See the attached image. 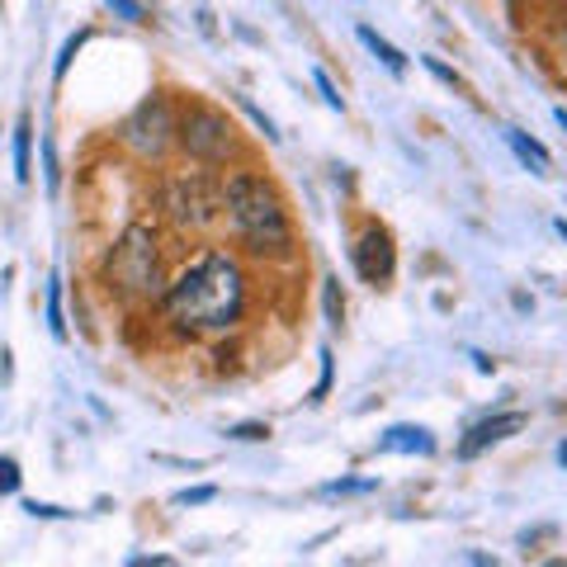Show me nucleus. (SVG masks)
<instances>
[{"mask_svg": "<svg viewBox=\"0 0 567 567\" xmlns=\"http://www.w3.org/2000/svg\"><path fill=\"white\" fill-rule=\"evenodd\" d=\"M246 308V279L237 260L208 251L166 289V312L189 331H227Z\"/></svg>", "mask_w": 567, "mask_h": 567, "instance_id": "obj_1", "label": "nucleus"}, {"mask_svg": "<svg viewBox=\"0 0 567 567\" xmlns=\"http://www.w3.org/2000/svg\"><path fill=\"white\" fill-rule=\"evenodd\" d=\"M223 199H227V213H233V227L246 241V251L275 256V260H284L293 251V233H289V218H284V204L260 175H246V171L233 175Z\"/></svg>", "mask_w": 567, "mask_h": 567, "instance_id": "obj_2", "label": "nucleus"}, {"mask_svg": "<svg viewBox=\"0 0 567 567\" xmlns=\"http://www.w3.org/2000/svg\"><path fill=\"white\" fill-rule=\"evenodd\" d=\"M110 289L152 293L156 289V237L152 227H128L110 256Z\"/></svg>", "mask_w": 567, "mask_h": 567, "instance_id": "obj_3", "label": "nucleus"}, {"mask_svg": "<svg viewBox=\"0 0 567 567\" xmlns=\"http://www.w3.org/2000/svg\"><path fill=\"white\" fill-rule=\"evenodd\" d=\"M175 137L199 162H227V152H233V123L218 110H208V104H189L181 123H175Z\"/></svg>", "mask_w": 567, "mask_h": 567, "instance_id": "obj_4", "label": "nucleus"}, {"mask_svg": "<svg viewBox=\"0 0 567 567\" xmlns=\"http://www.w3.org/2000/svg\"><path fill=\"white\" fill-rule=\"evenodd\" d=\"M123 142H128L137 156H147V162L166 156V147L175 142V118H171L166 95H152V100H142V104H137L133 118L123 123Z\"/></svg>", "mask_w": 567, "mask_h": 567, "instance_id": "obj_5", "label": "nucleus"}, {"mask_svg": "<svg viewBox=\"0 0 567 567\" xmlns=\"http://www.w3.org/2000/svg\"><path fill=\"white\" fill-rule=\"evenodd\" d=\"M393 265H398V251H393V237H388V227L379 223H369L360 241H354V270H360L369 284H388L393 279Z\"/></svg>", "mask_w": 567, "mask_h": 567, "instance_id": "obj_6", "label": "nucleus"}, {"mask_svg": "<svg viewBox=\"0 0 567 567\" xmlns=\"http://www.w3.org/2000/svg\"><path fill=\"white\" fill-rule=\"evenodd\" d=\"M166 208L175 223H189V227H204L213 213H218V189L204 185V181H175L166 194Z\"/></svg>", "mask_w": 567, "mask_h": 567, "instance_id": "obj_7", "label": "nucleus"}, {"mask_svg": "<svg viewBox=\"0 0 567 567\" xmlns=\"http://www.w3.org/2000/svg\"><path fill=\"white\" fill-rule=\"evenodd\" d=\"M525 421H529L525 412H496V416H487V421H477L473 431L464 435V445H458V458H477L483 450L502 445V440H511V435H520Z\"/></svg>", "mask_w": 567, "mask_h": 567, "instance_id": "obj_8", "label": "nucleus"}, {"mask_svg": "<svg viewBox=\"0 0 567 567\" xmlns=\"http://www.w3.org/2000/svg\"><path fill=\"white\" fill-rule=\"evenodd\" d=\"M383 454H435V435L425 425H388L379 435Z\"/></svg>", "mask_w": 567, "mask_h": 567, "instance_id": "obj_9", "label": "nucleus"}, {"mask_svg": "<svg viewBox=\"0 0 567 567\" xmlns=\"http://www.w3.org/2000/svg\"><path fill=\"white\" fill-rule=\"evenodd\" d=\"M506 142H511V152H516L520 162H525L529 171H535V175H548V152H544V147H539V142L529 137V133H520V128H506Z\"/></svg>", "mask_w": 567, "mask_h": 567, "instance_id": "obj_10", "label": "nucleus"}, {"mask_svg": "<svg viewBox=\"0 0 567 567\" xmlns=\"http://www.w3.org/2000/svg\"><path fill=\"white\" fill-rule=\"evenodd\" d=\"M360 43L369 48V52H374V58L388 66V71H393V76H402V71H406V58H402V52L393 48V43H388L383 39V33L379 29H369V24H360Z\"/></svg>", "mask_w": 567, "mask_h": 567, "instance_id": "obj_11", "label": "nucleus"}, {"mask_svg": "<svg viewBox=\"0 0 567 567\" xmlns=\"http://www.w3.org/2000/svg\"><path fill=\"white\" fill-rule=\"evenodd\" d=\"M29 147H33V123H29V114H20V123H14V181H20V185L33 181Z\"/></svg>", "mask_w": 567, "mask_h": 567, "instance_id": "obj_12", "label": "nucleus"}, {"mask_svg": "<svg viewBox=\"0 0 567 567\" xmlns=\"http://www.w3.org/2000/svg\"><path fill=\"white\" fill-rule=\"evenodd\" d=\"M48 331L58 336V341H66V322H62V279H58V275L48 279Z\"/></svg>", "mask_w": 567, "mask_h": 567, "instance_id": "obj_13", "label": "nucleus"}, {"mask_svg": "<svg viewBox=\"0 0 567 567\" xmlns=\"http://www.w3.org/2000/svg\"><path fill=\"white\" fill-rule=\"evenodd\" d=\"M322 303H327V322L341 327L346 322V298H341V279H327L322 284Z\"/></svg>", "mask_w": 567, "mask_h": 567, "instance_id": "obj_14", "label": "nucleus"}, {"mask_svg": "<svg viewBox=\"0 0 567 567\" xmlns=\"http://www.w3.org/2000/svg\"><path fill=\"white\" fill-rule=\"evenodd\" d=\"M20 492V458L0 454V496H14Z\"/></svg>", "mask_w": 567, "mask_h": 567, "instance_id": "obj_15", "label": "nucleus"}, {"mask_svg": "<svg viewBox=\"0 0 567 567\" xmlns=\"http://www.w3.org/2000/svg\"><path fill=\"white\" fill-rule=\"evenodd\" d=\"M379 483L374 477H364V483H354V477H341V483H327L322 496H360V492H374Z\"/></svg>", "mask_w": 567, "mask_h": 567, "instance_id": "obj_16", "label": "nucleus"}, {"mask_svg": "<svg viewBox=\"0 0 567 567\" xmlns=\"http://www.w3.org/2000/svg\"><path fill=\"white\" fill-rule=\"evenodd\" d=\"M227 435L241 440V445H256V440H270V425H265V421H241V425H233Z\"/></svg>", "mask_w": 567, "mask_h": 567, "instance_id": "obj_17", "label": "nucleus"}, {"mask_svg": "<svg viewBox=\"0 0 567 567\" xmlns=\"http://www.w3.org/2000/svg\"><path fill=\"white\" fill-rule=\"evenodd\" d=\"M218 496V487H185V492H175V506H204Z\"/></svg>", "mask_w": 567, "mask_h": 567, "instance_id": "obj_18", "label": "nucleus"}, {"mask_svg": "<svg viewBox=\"0 0 567 567\" xmlns=\"http://www.w3.org/2000/svg\"><path fill=\"white\" fill-rule=\"evenodd\" d=\"M24 511L33 520H66L71 511H62V506H52V502H24Z\"/></svg>", "mask_w": 567, "mask_h": 567, "instance_id": "obj_19", "label": "nucleus"}, {"mask_svg": "<svg viewBox=\"0 0 567 567\" xmlns=\"http://www.w3.org/2000/svg\"><path fill=\"white\" fill-rule=\"evenodd\" d=\"M312 81H317V91H322V100L331 104V110H346V100H341V91H336V85H331L327 71H312Z\"/></svg>", "mask_w": 567, "mask_h": 567, "instance_id": "obj_20", "label": "nucleus"}, {"mask_svg": "<svg viewBox=\"0 0 567 567\" xmlns=\"http://www.w3.org/2000/svg\"><path fill=\"white\" fill-rule=\"evenodd\" d=\"M104 6L118 10L128 24H142V20H147V14H142V0H104Z\"/></svg>", "mask_w": 567, "mask_h": 567, "instance_id": "obj_21", "label": "nucleus"}, {"mask_svg": "<svg viewBox=\"0 0 567 567\" xmlns=\"http://www.w3.org/2000/svg\"><path fill=\"white\" fill-rule=\"evenodd\" d=\"M81 43H85V33H76V39H66V48H62V58H58V81L66 76V66H71V58L81 52Z\"/></svg>", "mask_w": 567, "mask_h": 567, "instance_id": "obj_22", "label": "nucleus"}, {"mask_svg": "<svg viewBox=\"0 0 567 567\" xmlns=\"http://www.w3.org/2000/svg\"><path fill=\"white\" fill-rule=\"evenodd\" d=\"M327 388H331V350H322V379H317V388H312V402H322Z\"/></svg>", "mask_w": 567, "mask_h": 567, "instance_id": "obj_23", "label": "nucleus"}, {"mask_svg": "<svg viewBox=\"0 0 567 567\" xmlns=\"http://www.w3.org/2000/svg\"><path fill=\"white\" fill-rule=\"evenodd\" d=\"M123 567H175V558H166V554H137V558H128Z\"/></svg>", "mask_w": 567, "mask_h": 567, "instance_id": "obj_24", "label": "nucleus"}, {"mask_svg": "<svg viewBox=\"0 0 567 567\" xmlns=\"http://www.w3.org/2000/svg\"><path fill=\"white\" fill-rule=\"evenodd\" d=\"M43 171H48V189H58V152H52V142H43Z\"/></svg>", "mask_w": 567, "mask_h": 567, "instance_id": "obj_25", "label": "nucleus"}, {"mask_svg": "<svg viewBox=\"0 0 567 567\" xmlns=\"http://www.w3.org/2000/svg\"><path fill=\"white\" fill-rule=\"evenodd\" d=\"M241 110H246V114H251V118L260 123V128H265V137H270V142H279V133H275V123H270V118H265V114L256 110V104H251V100H241Z\"/></svg>", "mask_w": 567, "mask_h": 567, "instance_id": "obj_26", "label": "nucleus"}, {"mask_svg": "<svg viewBox=\"0 0 567 567\" xmlns=\"http://www.w3.org/2000/svg\"><path fill=\"white\" fill-rule=\"evenodd\" d=\"M425 66H431V71H435V76H440V81H445V85H458V76H454V71H450L445 62H435V58H425Z\"/></svg>", "mask_w": 567, "mask_h": 567, "instance_id": "obj_27", "label": "nucleus"}, {"mask_svg": "<svg viewBox=\"0 0 567 567\" xmlns=\"http://www.w3.org/2000/svg\"><path fill=\"white\" fill-rule=\"evenodd\" d=\"M473 567H496V558H487V554H473Z\"/></svg>", "mask_w": 567, "mask_h": 567, "instance_id": "obj_28", "label": "nucleus"}, {"mask_svg": "<svg viewBox=\"0 0 567 567\" xmlns=\"http://www.w3.org/2000/svg\"><path fill=\"white\" fill-rule=\"evenodd\" d=\"M554 227H558V237H563V241H567V218H558V223H554Z\"/></svg>", "mask_w": 567, "mask_h": 567, "instance_id": "obj_29", "label": "nucleus"}, {"mask_svg": "<svg viewBox=\"0 0 567 567\" xmlns=\"http://www.w3.org/2000/svg\"><path fill=\"white\" fill-rule=\"evenodd\" d=\"M558 464H563V468H567V445H558Z\"/></svg>", "mask_w": 567, "mask_h": 567, "instance_id": "obj_30", "label": "nucleus"}, {"mask_svg": "<svg viewBox=\"0 0 567 567\" xmlns=\"http://www.w3.org/2000/svg\"><path fill=\"white\" fill-rule=\"evenodd\" d=\"M544 567H567V558H548V563H544Z\"/></svg>", "mask_w": 567, "mask_h": 567, "instance_id": "obj_31", "label": "nucleus"}, {"mask_svg": "<svg viewBox=\"0 0 567 567\" xmlns=\"http://www.w3.org/2000/svg\"><path fill=\"white\" fill-rule=\"evenodd\" d=\"M554 118H558V123H563V133H567V110H558V114H554Z\"/></svg>", "mask_w": 567, "mask_h": 567, "instance_id": "obj_32", "label": "nucleus"}, {"mask_svg": "<svg viewBox=\"0 0 567 567\" xmlns=\"http://www.w3.org/2000/svg\"><path fill=\"white\" fill-rule=\"evenodd\" d=\"M511 10H520V0H511Z\"/></svg>", "mask_w": 567, "mask_h": 567, "instance_id": "obj_33", "label": "nucleus"}]
</instances>
